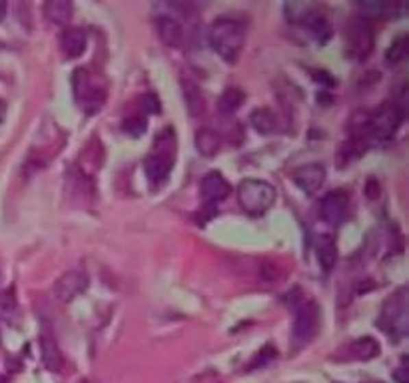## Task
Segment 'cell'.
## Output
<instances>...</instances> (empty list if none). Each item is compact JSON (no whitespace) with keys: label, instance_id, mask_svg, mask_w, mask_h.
I'll use <instances>...</instances> for the list:
<instances>
[{"label":"cell","instance_id":"cell-20","mask_svg":"<svg viewBox=\"0 0 409 383\" xmlns=\"http://www.w3.org/2000/svg\"><path fill=\"white\" fill-rule=\"evenodd\" d=\"M72 2L69 0H50L45 4V12L48 16V21L56 26H66L72 18Z\"/></svg>","mask_w":409,"mask_h":383},{"label":"cell","instance_id":"cell-7","mask_svg":"<svg viewBox=\"0 0 409 383\" xmlns=\"http://www.w3.org/2000/svg\"><path fill=\"white\" fill-rule=\"evenodd\" d=\"M406 108L397 102L382 104L377 110L369 112V136L371 142H389L404 122Z\"/></svg>","mask_w":409,"mask_h":383},{"label":"cell","instance_id":"cell-19","mask_svg":"<svg viewBox=\"0 0 409 383\" xmlns=\"http://www.w3.org/2000/svg\"><path fill=\"white\" fill-rule=\"evenodd\" d=\"M220 144H222V138L212 128H200L196 132V150L206 158L216 156L220 152Z\"/></svg>","mask_w":409,"mask_h":383},{"label":"cell","instance_id":"cell-17","mask_svg":"<svg viewBox=\"0 0 409 383\" xmlns=\"http://www.w3.org/2000/svg\"><path fill=\"white\" fill-rule=\"evenodd\" d=\"M299 23L306 24V28L310 30V34L318 40L319 45H323L332 36V24L325 18V14L316 10V6H312V10Z\"/></svg>","mask_w":409,"mask_h":383},{"label":"cell","instance_id":"cell-24","mask_svg":"<svg viewBox=\"0 0 409 383\" xmlns=\"http://www.w3.org/2000/svg\"><path fill=\"white\" fill-rule=\"evenodd\" d=\"M409 48V36L404 32V34H399V36H395L393 38V42L389 45L386 52V60L393 66V64H399V62H404L406 58H408V50Z\"/></svg>","mask_w":409,"mask_h":383},{"label":"cell","instance_id":"cell-2","mask_svg":"<svg viewBox=\"0 0 409 383\" xmlns=\"http://www.w3.org/2000/svg\"><path fill=\"white\" fill-rule=\"evenodd\" d=\"M246 42V24L232 16H220L210 26V45L226 62L234 64Z\"/></svg>","mask_w":409,"mask_h":383},{"label":"cell","instance_id":"cell-25","mask_svg":"<svg viewBox=\"0 0 409 383\" xmlns=\"http://www.w3.org/2000/svg\"><path fill=\"white\" fill-rule=\"evenodd\" d=\"M358 8L365 14H373V16H387L391 10H395V6L386 2H360Z\"/></svg>","mask_w":409,"mask_h":383},{"label":"cell","instance_id":"cell-22","mask_svg":"<svg viewBox=\"0 0 409 383\" xmlns=\"http://www.w3.org/2000/svg\"><path fill=\"white\" fill-rule=\"evenodd\" d=\"M316 251H318V260L321 270L330 271L336 266L338 249H336V244L332 242V238H319L318 242H316Z\"/></svg>","mask_w":409,"mask_h":383},{"label":"cell","instance_id":"cell-1","mask_svg":"<svg viewBox=\"0 0 409 383\" xmlns=\"http://www.w3.org/2000/svg\"><path fill=\"white\" fill-rule=\"evenodd\" d=\"M174 162H176V134L172 126H168L156 136L152 152L144 160V172L154 188L166 184L174 168Z\"/></svg>","mask_w":409,"mask_h":383},{"label":"cell","instance_id":"cell-18","mask_svg":"<svg viewBox=\"0 0 409 383\" xmlns=\"http://www.w3.org/2000/svg\"><path fill=\"white\" fill-rule=\"evenodd\" d=\"M182 92L188 112L192 114V116H200V114L204 112V96H202L200 86H198L192 78H184Z\"/></svg>","mask_w":409,"mask_h":383},{"label":"cell","instance_id":"cell-27","mask_svg":"<svg viewBox=\"0 0 409 383\" xmlns=\"http://www.w3.org/2000/svg\"><path fill=\"white\" fill-rule=\"evenodd\" d=\"M140 106L146 114H160V110H162V104H160L156 94H144L140 98Z\"/></svg>","mask_w":409,"mask_h":383},{"label":"cell","instance_id":"cell-15","mask_svg":"<svg viewBox=\"0 0 409 383\" xmlns=\"http://www.w3.org/2000/svg\"><path fill=\"white\" fill-rule=\"evenodd\" d=\"M40 360L45 363L46 369H50V371H60L62 365H64L62 351H60L54 336L48 330L42 332V336H40Z\"/></svg>","mask_w":409,"mask_h":383},{"label":"cell","instance_id":"cell-26","mask_svg":"<svg viewBox=\"0 0 409 383\" xmlns=\"http://www.w3.org/2000/svg\"><path fill=\"white\" fill-rule=\"evenodd\" d=\"M122 130L130 136H142L146 132V120L142 116H130V118L124 120Z\"/></svg>","mask_w":409,"mask_h":383},{"label":"cell","instance_id":"cell-4","mask_svg":"<svg viewBox=\"0 0 409 383\" xmlns=\"http://www.w3.org/2000/svg\"><path fill=\"white\" fill-rule=\"evenodd\" d=\"M72 88L78 106L86 114H96L106 102V88L104 84L94 78V74L80 68L72 74Z\"/></svg>","mask_w":409,"mask_h":383},{"label":"cell","instance_id":"cell-10","mask_svg":"<svg viewBox=\"0 0 409 383\" xmlns=\"http://www.w3.org/2000/svg\"><path fill=\"white\" fill-rule=\"evenodd\" d=\"M86 288H88V275L82 270H69L56 280L54 295L62 304H69L74 297H78Z\"/></svg>","mask_w":409,"mask_h":383},{"label":"cell","instance_id":"cell-13","mask_svg":"<svg viewBox=\"0 0 409 383\" xmlns=\"http://www.w3.org/2000/svg\"><path fill=\"white\" fill-rule=\"evenodd\" d=\"M341 351H343V360L369 361L380 356V343L373 338L365 336V338H360L351 341V343H347Z\"/></svg>","mask_w":409,"mask_h":383},{"label":"cell","instance_id":"cell-11","mask_svg":"<svg viewBox=\"0 0 409 383\" xmlns=\"http://www.w3.org/2000/svg\"><path fill=\"white\" fill-rule=\"evenodd\" d=\"M200 192H202V200L206 202V206H214V203L226 200L232 188L220 172H210L208 176L202 178Z\"/></svg>","mask_w":409,"mask_h":383},{"label":"cell","instance_id":"cell-9","mask_svg":"<svg viewBox=\"0 0 409 383\" xmlns=\"http://www.w3.org/2000/svg\"><path fill=\"white\" fill-rule=\"evenodd\" d=\"M347 208H349V196L343 190H334L321 198L319 216L325 224L340 225L347 216Z\"/></svg>","mask_w":409,"mask_h":383},{"label":"cell","instance_id":"cell-28","mask_svg":"<svg viewBox=\"0 0 409 383\" xmlns=\"http://www.w3.org/2000/svg\"><path fill=\"white\" fill-rule=\"evenodd\" d=\"M275 358V347L272 345H268V347H264V349H260V354H258V358L253 360V363L250 365V369H256V367H262V365H266V363H270V361Z\"/></svg>","mask_w":409,"mask_h":383},{"label":"cell","instance_id":"cell-3","mask_svg":"<svg viewBox=\"0 0 409 383\" xmlns=\"http://www.w3.org/2000/svg\"><path fill=\"white\" fill-rule=\"evenodd\" d=\"M408 288H399L397 292L391 293L384 301V306H382V312H380V317H377V325L384 332H387L389 336H397V338L408 336Z\"/></svg>","mask_w":409,"mask_h":383},{"label":"cell","instance_id":"cell-21","mask_svg":"<svg viewBox=\"0 0 409 383\" xmlns=\"http://www.w3.org/2000/svg\"><path fill=\"white\" fill-rule=\"evenodd\" d=\"M251 126L260 132V134H273L277 130V118L272 110L268 108H256L250 116Z\"/></svg>","mask_w":409,"mask_h":383},{"label":"cell","instance_id":"cell-8","mask_svg":"<svg viewBox=\"0 0 409 383\" xmlns=\"http://www.w3.org/2000/svg\"><path fill=\"white\" fill-rule=\"evenodd\" d=\"M373 24L367 16H356L345 28V50L354 60H365L373 50Z\"/></svg>","mask_w":409,"mask_h":383},{"label":"cell","instance_id":"cell-23","mask_svg":"<svg viewBox=\"0 0 409 383\" xmlns=\"http://www.w3.org/2000/svg\"><path fill=\"white\" fill-rule=\"evenodd\" d=\"M246 100V94L240 88H227L218 98V110L222 114H234Z\"/></svg>","mask_w":409,"mask_h":383},{"label":"cell","instance_id":"cell-5","mask_svg":"<svg viewBox=\"0 0 409 383\" xmlns=\"http://www.w3.org/2000/svg\"><path fill=\"white\" fill-rule=\"evenodd\" d=\"M319 330V308L312 299H299L292 325V351L303 349Z\"/></svg>","mask_w":409,"mask_h":383},{"label":"cell","instance_id":"cell-14","mask_svg":"<svg viewBox=\"0 0 409 383\" xmlns=\"http://www.w3.org/2000/svg\"><path fill=\"white\" fill-rule=\"evenodd\" d=\"M86 42H88V36L82 28L74 26V28H66L62 34H60V48L64 52V56L74 60L78 56L84 54L86 50Z\"/></svg>","mask_w":409,"mask_h":383},{"label":"cell","instance_id":"cell-30","mask_svg":"<svg viewBox=\"0 0 409 383\" xmlns=\"http://www.w3.org/2000/svg\"><path fill=\"white\" fill-rule=\"evenodd\" d=\"M4 16H6V4H4V2H0V21H2Z\"/></svg>","mask_w":409,"mask_h":383},{"label":"cell","instance_id":"cell-12","mask_svg":"<svg viewBox=\"0 0 409 383\" xmlns=\"http://www.w3.org/2000/svg\"><path fill=\"white\" fill-rule=\"evenodd\" d=\"M294 180L306 192V194H316L325 182V168L321 164H306L299 166L294 172Z\"/></svg>","mask_w":409,"mask_h":383},{"label":"cell","instance_id":"cell-29","mask_svg":"<svg viewBox=\"0 0 409 383\" xmlns=\"http://www.w3.org/2000/svg\"><path fill=\"white\" fill-rule=\"evenodd\" d=\"M406 361L408 358H401V363H399V367L393 371V380L397 383H409L408 380V365H406Z\"/></svg>","mask_w":409,"mask_h":383},{"label":"cell","instance_id":"cell-16","mask_svg":"<svg viewBox=\"0 0 409 383\" xmlns=\"http://www.w3.org/2000/svg\"><path fill=\"white\" fill-rule=\"evenodd\" d=\"M156 30H158L160 40L170 48H178L184 42V28L174 16H158L156 18Z\"/></svg>","mask_w":409,"mask_h":383},{"label":"cell","instance_id":"cell-6","mask_svg":"<svg viewBox=\"0 0 409 383\" xmlns=\"http://www.w3.org/2000/svg\"><path fill=\"white\" fill-rule=\"evenodd\" d=\"M238 202L250 216H262L275 202V188L270 182L244 180L238 186Z\"/></svg>","mask_w":409,"mask_h":383}]
</instances>
